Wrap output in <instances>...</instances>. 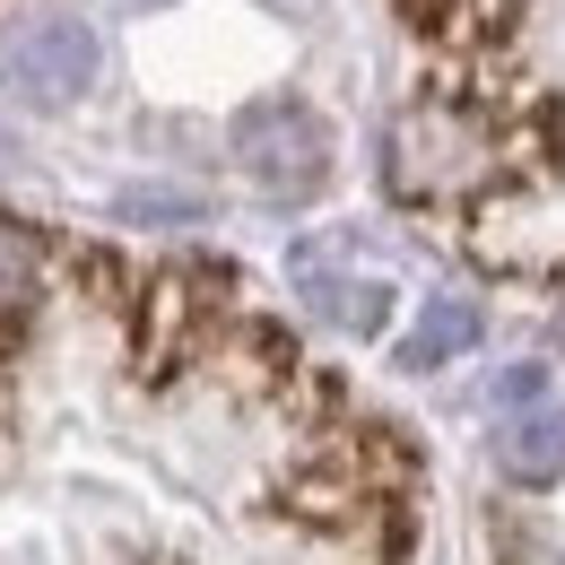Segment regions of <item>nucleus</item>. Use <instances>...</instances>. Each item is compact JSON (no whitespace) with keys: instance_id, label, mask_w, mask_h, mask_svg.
<instances>
[{"instance_id":"1","label":"nucleus","mask_w":565,"mask_h":565,"mask_svg":"<svg viewBox=\"0 0 565 565\" xmlns=\"http://www.w3.org/2000/svg\"><path fill=\"white\" fill-rule=\"evenodd\" d=\"M495 157L504 148H495V131L470 105L418 96V105H401L383 122V192L409 201V210H452V201L495 183Z\"/></svg>"},{"instance_id":"2","label":"nucleus","mask_w":565,"mask_h":565,"mask_svg":"<svg viewBox=\"0 0 565 565\" xmlns=\"http://www.w3.org/2000/svg\"><path fill=\"white\" fill-rule=\"evenodd\" d=\"M226 148H235L244 192L270 201V210H305V201H322V183H331V122H322L305 96H253V105L235 114Z\"/></svg>"},{"instance_id":"3","label":"nucleus","mask_w":565,"mask_h":565,"mask_svg":"<svg viewBox=\"0 0 565 565\" xmlns=\"http://www.w3.org/2000/svg\"><path fill=\"white\" fill-rule=\"evenodd\" d=\"M96 26L71 9H35L0 35V105L18 114H71L78 96L96 87Z\"/></svg>"},{"instance_id":"4","label":"nucleus","mask_w":565,"mask_h":565,"mask_svg":"<svg viewBox=\"0 0 565 565\" xmlns=\"http://www.w3.org/2000/svg\"><path fill=\"white\" fill-rule=\"evenodd\" d=\"M296 287H305V305H313L322 322H340V331H374V322L392 313V287L340 270V244H331V235L296 253Z\"/></svg>"},{"instance_id":"5","label":"nucleus","mask_w":565,"mask_h":565,"mask_svg":"<svg viewBox=\"0 0 565 565\" xmlns=\"http://www.w3.org/2000/svg\"><path fill=\"white\" fill-rule=\"evenodd\" d=\"M479 331H488L479 296H426L418 322L401 331V365H409V374H435V365H452V356L479 349Z\"/></svg>"},{"instance_id":"6","label":"nucleus","mask_w":565,"mask_h":565,"mask_svg":"<svg viewBox=\"0 0 565 565\" xmlns=\"http://www.w3.org/2000/svg\"><path fill=\"white\" fill-rule=\"evenodd\" d=\"M495 470H504L513 488H557L565 479V409H540V418L504 426V435H495Z\"/></svg>"},{"instance_id":"7","label":"nucleus","mask_w":565,"mask_h":565,"mask_svg":"<svg viewBox=\"0 0 565 565\" xmlns=\"http://www.w3.org/2000/svg\"><path fill=\"white\" fill-rule=\"evenodd\" d=\"M44 296V235L0 217V313H26Z\"/></svg>"},{"instance_id":"8","label":"nucleus","mask_w":565,"mask_h":565,"mask_svg":"<svg viewBox=\"0 0 565 565\" xmlns=\"http://www.w3.org/2000/svg\"><path fill=\"white\" fill-rule=\"evenodd\" d=\"M114 210H122V217H166V226H192V217H210V201H201V192H157V183H131Z\"/></svg>"},{"instance_id":"9","label":"nucleus","mask_w":565,"mask_h":565,"mask_svg":"<svg viewBox=\"0 0 565 565\" xmlns=\"http://www.w3.org/2000/svg\"><path fill=\"white\" fill-rule=\"evenodd\" d=\"M540 392H548V374H540V365H504V374L488 383V401H495V409H531Z\"/></svg>"},{"instance_id":"10","label":"nucleus","mask_w":565,"mask_h":565,"mask_svg":"<svg viewBox=\"0 0 565 565\" xmlns=\"http://www.w3.org/2000/svg\"><path fill=\"white\" fill-rule=\"evenodd\" d=\"M96 9H114V18H140V9H157V0H96Z\"/></svg>"},{"instance_id":"11","label":"nucleus","mask_w":565,"mask_h":565,"mask_svg":"<svg viewBox=\"0 0 565 565\" xmlns=\"http://www.w3.org/2000/svg\"><path fill=\"white\" fill-rule=\"evenodd\" d=\"M548 340H557V349H565V296H557V313H548Z\"/></svg>"},{"instance_id":"12","label":"nucleus","mask_w":565,"mask_h":565,"mask_svg":"<svg viewBox=\"0 0 565 565\" xmlns=\"http://www.w3.org/2000/svg\"><path fill=\"white\" fill-rule=\"evenodd\" d=\"M270 9H305V0H270Z\"/></svg>"}]
</instances>
